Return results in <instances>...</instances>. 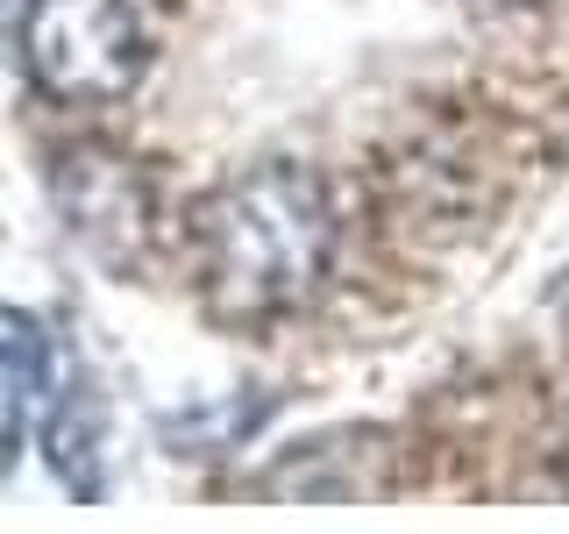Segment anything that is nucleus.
I'll use <instances>...</instances> for the list:
<instances>
[{
    "label": "nucleus",
    "instance_id": "f03ea898",
    "mask_svg": "<svg viewBox=\"0 0 569 534\" xmlns=\"http://www.w3.org/2000/svg\"><path fill=\"white\" fill-rule=\"evenodd\" d=\"M22 65L50 100H121L142 79V22L129 0H29Z\"/></svg>",
    "mask_w": 569,
    "mask_h": 534
},
{
    "label": "nucleus",
    "instance_id": "f257e3e1",
    "mask_svg": "<svg viewBox=\"0 0 569 534\" xmlns=\"http://www.w3.org/2000/svg\"><path fill=\"white\" fill-rule=\"evenodd\" d=\"M200 293L221 320H278L313 293L335 249V214L313 171L263 165L200 207Z\"/></svg>",
    "mask_w": 569,
    "mask_h": 534
},
{
    "label": "nucleus",
    "instance_id": "7ed1b4c3",
    "mask_svg": "<svg viewBox=\"0 0 569 534\" xmlns=\"http://www.w3.org/2000/svg\"><path fill=\"white\" fill-rule=\"evenodd\" d=\"M50 378V343L43 328H36L29 314L0 307V463L14 456V442H22V421L36 406V392Z\"/></svg>",
    "mask_w": 569,
    "mask_h": 534
}]
</instances>
